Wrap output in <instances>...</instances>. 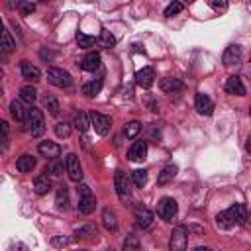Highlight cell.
Returning a JSON list of instances; mask_svg holds the SVG:
<instances>
[{
	"mask_svg": "<svg viewBox=\"0 0 251 251\" xmlns=\"http://www.w3.org/2000/svg\"><path fill=\"white\" fill-rule=\"evenodd\" d=\"M75 233H76L78 237H96V235H98V227H96L94 224H86V226L78 227Z\"/></svg>",
	"mask_w": 251,
	"mask_h": 251,
	"instance_id": "d6a6232c",
	"label": "cell"
},
{
	"mask_svg": "<svg viewBox=\"0 0 251 251\" xmlns=\"http://www.w3.org/2000/svg\"><path fill=\"white\" fill-rule=\"evenodd\" d=\"M76 190H78V194H80V198H78V212L84 214V216L92 214L94 208H96V198H94L90 186H88V184H80Z\"/></svg>",
	"mask_w": 251,
	"mask_h": 251,
	"instance_id": "7a4b0ae2",
	"label": "cell"
},
{
	"mask_svg": "<svg viewBox=\"0 0 251 251\" xmlns=\"http://www.w3.org/2000/svg\"><path fill=\"white\" fill-rule=\"evenodd\" d=\"M186 245H188V229L184 226H176L171 233L169 249L171 251H186Z\"/></svg>",
	"mask_w": 251,
	"mask_h": 251,
	"instance_id": "277c9868",
	"label": "cell"
},
{
	"mask_svg": "<svg viewBox=\"0 0 251 251\" xmlns=\"http://www.w3.org/2000/svg\"><path fill=\"white\" fill-rule=\"evenodd\" d=\"M141 131V124L139 122H129V124H126V127H124V133H126V137L127 139H133V137H137V133Z\"/></svg>",
	"mask_w": 251,
	"mask_h": 251,
	"instance_id": "e575fe53",
	"label": "cell"
},
{
	"mask_svg": "<svg viewBox=\"0 0 251 251\" xmlns=\"http://www.w3.org/2000/svg\"><path fill=\"white\" fill-rule=\"evenodd\" d=\"M176 212H178V206H176V200H175V198L165 196V198H161V200L157 202V216H159L161 220L173 222L175 216H176Z\"/></svg>",
	"mask_w": 251,
	"mask_h": 251,
	"instance_id": "3957f363",
	"label": "cell"
},
{
	"mask_svg": "<svg viewBox=\"0 0 251 251\" xmlns=\"http://www.w3.org/2000/svg\"><path fill=\"white\" fill-rule=\"evenodd\" d=\"M131 182H133L137 188L145 186V182H147V171H145V169H135V171L131 173Z\"/></svg>",
	"mask_w": 251,
	"mask_h": 251,
	"instance_id": "1f68e13d",
	"label": "cell"
},
{
	"mask_svg": "<svg viewBox=\"0 0 251 251\" xmlns=\"http://www.w3.org/2000/svg\"><path fill=\"white\" fill-rule=\"evenodd\" d=\"M175 175H176V167H175V165H167V167H163V171L159 173L157 182H159V184H167V182H171V180L175 178Z\"/></svg>",
	"mask_w": 251,
	"mask_h": 251,
	"instance_id": "83f0119b",
	"label": "cell"
},
{
	"mask_svg": "<svg viewBox=\"0 0 251 251\" xmlns=\"http://www.w3.org/2000/svg\"><path fill=\"white\" fill-rule=\"evenodd\" d=\"M102 224H104L106 229L114 231L118 227V216H116V212L110 210V208H104V212H102Z\"/></svg>",
	"mask_w": 251,
	"mask_h": 251,
	"instance_id": "cb8c5ba5",
	"label": "cell"
},
{
	"mask_svg": "<svg viewBox=\"0 0 251 251\" xmlns=\"http://www.w3.org/2000/svg\"><path fill=\"white\" fill-rule=\"evenodd\" d=\"M133 216H135V222H137L139 227H149L151 222H153V212L145 206H135Z\"/></svg>",
	"mask_w": 251,
	"mask_h": 251,
	"instance_id": "5bb4252c",
	"label": "cell"
},
{
	"mask_svg": "<svg viewBox=\"0 0 251 251\" xmlns=\"http://www.w3.org/2000/svg\"><path fill=\"white\" fill-rule=\"evenodd\" d=\"M194 106H196L198 114H202V116H210V114L214 112V102H212V98H210L208 94H204V92H198V94H196Z\"/></svg>",
	"mask_w": 251,
	"mask_h": 251,
	"instance_id": "8fae6325",
	"label": "cell"
},
{
	"mask_svg": "<svg viewBox=\"0 0 251 251\" xmlns=\"http://www.w3.org/2000/svg\"><path fill=\"white\" fill-rule=\"evenodd\" d=\"M78 251H84V249H78Z\"/></svg>",
	"mask_w": 251,
	"mask_h": 251,
	"instance_id": "bcb514c9",
	"label": "cell"
},
{
	"mask_svg": "<svg viewBox=\"0 0 251 251\" xmlns=\"http://www.w3.org/2000/svg\"><path fill=\"white\" fill-rule=\"evenodd\" d=\"M224 214H226V218L229 220V224H231V226L243 224V222L247 220V210H245V206H243V204H233V206H229Z\"/></svg>",
	"mask_w": 251,
	"mask_h": 251,
	"instance_id": "9c48e42d",
	"label": "cell"
},
{
	"mask_svg": "<svg viewBox=\"0 0 251 251\" xmlns=\"http://www.w3.org/2000/svg\"><path fill=\"white\" fill-rule=\"evenodd\" d=\"M14 47H16V43H14L12 35H10V31L4 29V33H2V49H4V51H12Z\"/></svg>",
	"mask_w": 251,
	"mask_h": 251,
	"instance_id": "74e56055",
	"label": "cell"
},
{
	"mask_svg": "<svg viewBox=\"0 0 251 251\" xmlns=\"http://www.w3.org/2000/svg\"><path fill=\"white\" fill-rule=\"evenodd\" d=\"M80 69L88 71V73H94L96 69H100V55L98 53H88L82 57L80 61Z\"/></svg>",
	"mask_w": 251,
	"mask_h": 251,
	"instance_id": "e0dca14e",
	"label": "cell"
},
{
	"mask_svg": "<svg viewBox=\"0 0 251 251\" xmlns=\"http://www.w3.org/2000/svg\"><path fill=\"white\" fill-rule=\"evenodd\" d=\"M33 190H35V194H47V192L51 190V178H49L47 175L35 176V180H33Z\"/></svg>",
	"mask_w": 251,
	"mask_h": 251,
	"instance_id": "7402d4cb",
	"label": "cell"
},
{
	"mask_svg": "<svg viewBox=\"0 0 251 251\" xmlns=\"http://www.w3.org/2000/svg\"><path fill=\"white\" fill-rule=\"evenodd\" d=\"M90 122H92V126H94V131L98 133V135H106L108 131H110V126H112V122H110V118L108 116H104V114H100V112H90Z\"/></svg>",
	"mask_w": 251,
	"mask_h": 251,
	"instance_id": "52a82bcc",
	"label": "cell"
},
{
	"mask_svg": "<svg viewBox=\"0 0 251 251\" xmlns=\"http://www.w3.org/2000/svg\"><path fill=\"white\" fill-rule=\"evenodd\" d=\"M96 43H98L100 47H104V49H110V47H114V45H116V37H114L108 29H102V31H100V35L96 37Z\"/></svg>",
	"mask_w": 251,
	"mask_h": 251,
	"instance_id": "4316f807",
	"label": "cell"
},
{
	"mask_svg": "<svg viewBox=\"0 0 251 251\" xmlns=\"http://www.w3.org/2000/svg\"><path fill=\"white\" fill-rule=\"evenodd\" d=\"M47 80H49L53 86H57V88H69L71 82H73L71 75H69L65 69H59V67L47 69Z\"/></svg>",
	"mask_w": 251,
	"mask_h": 251,
	"instance_id": "5b68a950",
	"label": "cell"
},
{
	"mask_svg": "<svg viewBox=\"0 0 251 251\" xmlns=\"http://www.w3.org/2000/svg\"><path fill=\"white\" fill-rule=\"evenodd\" d=\"M108 251H116V249H112V247H110V249H108Z\"/></svg>",
	"mask_w": 251,
	"mask_h": 251,
	"instance_id": "f6af8a7d",
	"label": "cell"
},
{
	"mask_svg": "<svg viewBox=\"0 0 251 251\" xmlns=\"http://www.w3.org/2000/svg\"><path fill=\"white\" fill-rule=\"evenodd\" d=\"M25 126H27V131H29L33 137H39V135L45 131V122H43V114H41L39 108H35V106H29V108H27Z\"/></svg>",
	"mask_w": 251,
	"mask_h": 251,
	"instance_id": "6da1fadb",
	"label": "cell"
},
{
	"mask_svg": "<svg viewBox=\"0 0 251 251\" xmlns=\"http://www.w3.org/2000/svg\"><path fill=\"white\" fill-rule=\"evenodd\" d=\"M161 90L163 92H169V94H173V92H178V90H182L184 88V84H182V80L180 78H171V76H167V78H161Z\"/></svg>",
	"mask_w": 251,
	"mask_h": 251,
	"instance_id": "ac0fdd59",
	"label": "cell"
},
{
	"mask_svg": "<svg viewBox=\"0 0 251 251\" xmlns=\"http://www.w3.org/2000/svg\"><path fill=\"white\" fill-rule=\"evenodd\" d=\"M65 165H67V173H69V178L73 182H78L82 178V167H80V161L75 153H69L67 159H65Z\"/></svg>",
	"mask_w": 251,
	"mask_h": 251,
	"instance_id": "8992f818",
	"label": "cell"
},
{
	"mask_svg": "<svg viewBox=\"0 0 251 251\" xmlns=\"http://www.w3.org/2000/svg\"><path fill=\"white\" fill-rule=\"evenodd\" d=\"M145 157H147V143H145V141H135V143L129 147V151H127V159L133 161V163L143 161Z\"/></svg>",
	"mask_w": 251,
	"mask_h": 251,
	"instance_id": "9a60e30c",
	"label": "cell"
},
{
	"mask_svg": "<svg viewBox=\"0 0 251 251\" xmlns=\"http://www.w3.org/2000/svg\"><path fill=\"white\" fill-rule=\"evenodd\" d=\"M245 151H247V153L251 155V135L247 137V143H245Z\"/></svg>",
	"mask_w": 251,
	"mask_h": 251,
	"instance_id": "7bdbcfd3",
	"label": "cell"
},
{
	"mask_svg": "<svg viewBox=\"0 0 251 251\" xmlns=\"http://www.w3.org/2000/svg\"><path fill=\"white\" fill-rule=\"evenodd\" d=\"M33 167H35V157L29 155V153H24V155L18 157V161H16V169H18L20 173H31Z\"/></svg>",
	"mask_w": 251,
	"mask_h": 251,
	"instance_id": "ffe728a7",
	"label": "cell"
},
{
	"mask_svg": "<svg viewBox=\"0 0 251 251\" xmlns=\"http://www.w3.org/2000/svg\"><path fill=\"white\" fill-rule=\"evenodd\" d=\"M18 6L22 8L24 14H31L35 10V4H31V2H18Z\"/></svg>",
	"mask_w": 251,
	"mask_h": 251,
	"instance_id": "ab89813d",
	"label": "cell"
},
{
	"mask_svg": "<svg viewBox=\"0 0 251 251\" xmlns=\"http://www.w3.org/2000/svg\"><path fill=\"white\" fill-rule=\"evenodd\" d=\"M210 6H212L214 10H218V12L227 10V2H216V0H212V2H210Z\"/></svg>",
	"mask_w": 251,
	"mask_h": 251,
	"instance_id": "60d3db41",
	"label": "cell"
},
{
	"mask_svg": "<svg viewBox=\"0 0 251 251\" xmlns=\"http://www.w3.org/2000/svg\"><path fill=\"white\" fill-rule=\"evenodd\" d=\"M20 71H22V76H24L25 80H39V69L33 67L29 61H22Z\"/></svg>",
	"mask_w": 251,
	"mask_h": 251,
	"instance_id": "44dd1931",
	"label": "cell"
},
{
	"mask_svg": "<svg viewBox=\"0 0 251 251\" xmlns=\"http://www.w3.org/2000/svg\"><path fill=\"white\" fill-rule=\"evenodd\" d=\"M241 59H243V51H241V47H239V45H229V47H226L224 57H222V61H224V65H226V67L239 65V63H241Z\"/></svg>",
	"mask_w": 251,
	"mask_h": 251,
	"instance_id": "30bf717a",
	"label": "cell"
},
{
	"mask_svg": "<svg viewBox=\"0 0 251 251\" xmlns=\"http://www.w3.org/2000/svg\"><path fill=\"white\" fill-rule=\"evenodd\" d=\"M122 249H124V251H141V243H139L137 235H133V233L126 235V239H124V247H122Z\"/></svg>",
	"mask_w": 251,
	"mask_h": 251,
	"instance_id": "4dcf8cb0",
	"label": "cell"
},
{
	"mask_svg": "<svg viewBox=\"0 0 251 251\" xmlns=\"http://www.w3.org/2000/svg\"><path fill=\"white\" fill-rule=\"evenodd\" d=\"M76 43H78L80 49H88V47H92V45L96 43V39H94L92 35H86V33L78 31V33H76Z\"/></svg>",
	"mask_w": 251,
	"mask_h": 251,
	"instance_id": "836d02e7",
	"label": "cell"
},
{
	"mask_svg": "<svg viewBox=\"0 0 251 251\" xmlns=\"http://www.w3.org/2000/svg\"><path fill=\"white\" fill-rule=\"evenodd\" d=\"M226 92L227 94H235V96H243L245 94V86H243V82H241V78L237 75H231L226 80Z\"/></svg>",
	"mask_w": 251,
	"mask_h": 251,
	"instance_id": "2e32d148",
	"label": "cell"
},
{
	"mask_svg": "<svg viewBox=\"0 0 251 251\" xmlns=\"http://www.w3.org/2000/svg\"><path fill=\"white\" fill-rule=\"evenodd\" d=\"M182 8H184V6H182L180 2H173V4H169V6L165 8V16L171 18V16H175V14H180Z\"/></svg>",
	"mask_w": 251,
	"mask_h": 251,
	"instance_id": "f35d334b",
	"label": "cell"
},
{
	"mask_svg": "<svg viewBox=\"0 0 251 251\" xmlns=\"http://www.w3.org/2000/svg\"><path fill=\"white\" fill-rule=\"evenodd\" d=\"M135 80L141 88H151L153 82H155V71L151 67H143L141 71L135 73Z\"/></svg>",
	"mask_w": 251,
	"mask_h": 251,
	"instance_id": "4fadbf2b",
	"label": "cell"
},
{
	"mask_svg": "<svg viewBox=\"0 0 251 251\" xmlns=\"http://www.w3.org/2000/svg\"><path fill=\"white\" fill-rule=\"evenodd\" d=\"M10 114H12V118H14L16 122H25V118H27V108H24L22 100H12V102H10Z\"/></svg>",
	"mask_w": 251,
	"mask_h": 251,
	"instance_id": "d6986e66",
	"label": "cell"
},
{
	"mask_svg": "<svg viewBox=\"0 0 251 251\" xmlns=\"http://www.w3.org/2000/svg\"><path fill=\"white\" fill-rule=\"evenodd\" d=\"M43 106L49 110L51 116H57L59 110H61V108H59V100H57L53 94H45V96H43Z\"/></svg>",
	"mask_w": 251,
	"mask_h": 251,
	"instance_id": "f546056e",
	"label": "cell"
},
{
	"mask_svg": "<svg viewBox=\"0 0 251 251\" xmlns=\"http://www.w3.org/2000/svg\"><path fill=\"white\" fill-rule=\"evenodd\" d=\"M37 151L43 155V157H47V159H57L59 155H61V145L59 143H55V141H41L39 145H37Z\"/></svg>",
	"mask_w": 251,
	"mask_h": 251,
	"instance_id": "7c38bea8",
	"label": "cell"
},
{
	"mask_svg": "<svg viewBox=\"0 0 251 251\" xmlns=\"http://www.w3.org/2000/svg\"><path fill=\"white\" fill-rule=\"evenodd\" d=\"M194 251H212V249H210V247H202V245H200V247H196Z\"/></svg>",
	"mask_w": 251,
	"mask_h": 251,
	"instance_id": "ee69618b",
	"label": "cell"
},
{
	"mask_svg": "<svg viewBox=\"0 0 251 251\" xmlns=\"http://www.w3.org/2000/svg\"><path fill=\"white\" fill-rule=\"evenodd\" d=\"M55 202H57L59 208H63V210L67 208V204H69V192H67V186H65V184L57 188V198H55Z\"/></svg>",
	"mask_w": 251,
	"mask_h": 251,
	"instance_id": "d590c367",
	"label": "cell"
},
{
	"mask_svg": "<svg viewBox=\"0 0 251 251\" xmlns=\"http://www.w3.org/2000/svg\"><path fill=\"white\" fill-rule=\"evenodd\" d=\"M53 245H67L69 243V239L67 237H53V241H51Z\"/></svg>",
	"mask_w": 251,
	"mask_h": 251,
	"instance_id": "b9f144b4",
	"label": "cell"
},
{
	"mask_svg": "<svg viewBox=\"0 0 251 251\" xmlns=\"http://www.w3.org/2000/svg\"><path fill=\"white\" fill-rule=\"evenodd\" d=\"M100 88H102V78L88 80V82H84V84H82V94L92 98V96H96V94L100 92Z\"/></svg>",
	"mask_w": 251,
	"mask_h": 251,
	"instance_id": "484cf974",
	"label": "cell"
},
{
	"mask_svg": "<svg viewBox=\"0 0 251 251\" xmlns=\"http://www.w3.org/2000/svg\"><path fill=\"white\" fill-rule=\"evenodd\" d=\"M114 188H116V194L122 200L129 198V180H127L124 171H116V175H114Z\"/></svg>",
	"mask_w": 251,
	"mask_h": 251,
	"instance_id": "ba28073f",
	"label": "cell"
},
{
	"mask_svg": "<svg viewBox=\"0 0 251 251\" xmlns=\"http://www.w3.org/2000/svg\"><path fill=\"white\" fill-rule=\"evenodd\" d=\"M35 98H37V90L33 86H22L20 88V100L22 102H25V104L31 106L35 102Z\"/></svg>",
	"mask_w": 251,
	"mask_h": 251,
	"instance_id": "f1b7e54d",
	"label": "cell"
},
{
	"mask_svg": "<svg viewBox=\"0 0 251 251\" xmlns=\"http://www.w3.org/2000/svg\"><path fill=\"white\" fill-rule=\"evenodd\" d=\"M55 133H57V137H69L71 135V126L67 124V122H59L57 126H55Z\"/></svg>",
	"mask_w": 251,
	"mask_h": 251,
	"instance_id": "8d00e7d4",
	"label": "cell"
},
{
	"mask_svg": "<svg viewBox=\"0 0 251 251\" xmlns=\"http://www.w3.org/2000/svg\"><path fill=\"white\" fill-rule=\"evenodd\" d=\"M90 126H92L90 114H86V112H76V114H75V127H76L78 131H88Z\"/></svg>",
	"mask_w": 251,
	"mask_h": 251,
	"instance_id": "d4e9b609",
	"label": "cell"
},
{
	"mask_svg": "<svg viewBox=\"0 0 251 251\" xmlns=\"http://www.w3.org/2000/svg\"><path fill=\"white\" fill-rule=\"evenodd\" d=\"M63 169L67 171V165H63V161H59V159H53V161L47 163V167H45L43 173L47 176H61L63 175Z\"/></svg>",
	"mask_w": 251,
	"mask_h": 251,
	"instance_id": "603a6c76",
	"label": "cell"
}]
</instances>
